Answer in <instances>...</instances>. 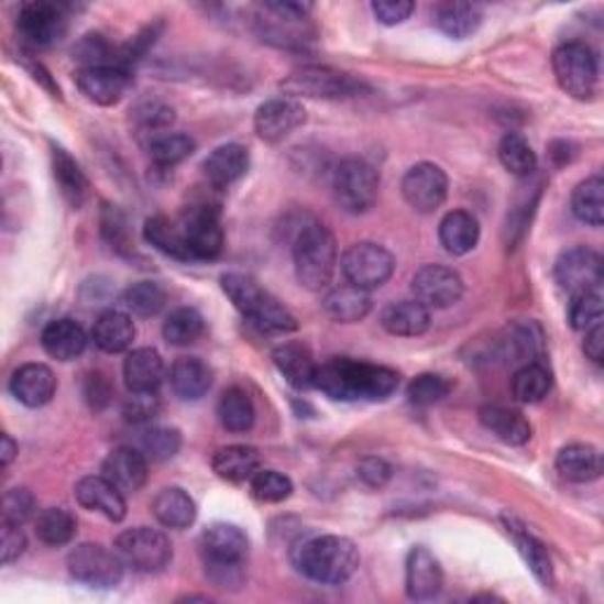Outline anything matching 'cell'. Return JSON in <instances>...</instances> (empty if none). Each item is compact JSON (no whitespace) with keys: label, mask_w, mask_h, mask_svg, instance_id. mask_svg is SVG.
<instances>
[{"label":"cell","mask_w":604,"mask_h":604,"mask_svg":"<svg viewBox=\"0 0 604 604\" xmlns=\"http://www.w3.org/2000/svg\"><path fill=\"white\" fill-rule=\"evenodd\" d=\"M317 389L336 402H385L399 387L395 369L336 356L319 366Z\"/></svg>","instance_id":"obj_1"},{"label":"cell","mask_w":604,"mask_h":604,"mask_svg":"<svg viewBox=\"0 0 604 604\" xmlns=\"http://www.w3.org/2000/svg\"><path fill=\"white\" fill-rule=\"evenodd\" d=\"M293 562L309 581L340 585L350 581L359 569V548L345 536H315L296 548Z\"/></svg>","instance_id":"obj_2"},{"label":"cell","mask_w":604,"mask_h":604,"mask_svg":"<svg viewBox=\"0 0 604 604\" xmlns=\"http://www.w3.org/2000/svg\"><path fill=\"white\" fill-rule=\"evenodd\" d=\"M220 284L224 296L234 303V307L255 329L279 336L298 331V319L293 317L290 309L282 300H276L270 290L260 286L253 276L230 272L222 274Z\"/></svg>","instance_id":"obj_3"},{"label":"cell","mask_w":604,"mask_h":604,"mask_svg":"<svg viewBox=\"0 0 604 604\" xmlns=\"http://www.w3.org/2000/svg\"><path fill=\"white\" fill-rule=\"evenodd\" d=\"M293 263L303 288H329L338 265V246L333 232L319 220H307L293 237Z\"/></svg>","instance_id":"obj_4"},{"label":"cell","mask_w":604,"mask_h":604,"mask_svg":"<svg viewBox=\"0 0 604 604\" xmlns=\"http://www.w3.org/2000/svg\"><path fill=\"white\" fill-rule=\"evenodd\" d=\"M206 574L218 587H239L246 579L243 562L249 558V536L237 525L216 521L201 534Z\"/></svg>","instance_id":"obj_5"},{"label":"cell","mask_w":604,"mask_h":604,"mask_svg":"<svg viewBox=\"0 0 604 604\" xmlns=\"http://www.w3.org/2000/svg\"><path fill=\"white\" fill-rule=\"evenodd\" d=\"M552 72L558 78L560 88L576 97V100H591L597 90L600 80V62L591 45L581 41L562 43L552 53Z\"/></svg>","instance_id":"obj_6"},{"label":"cell","mask_w":604,"mask_h":604,"mask_svg":"<svg viewBox=\"0 0 604 604\" xmlns=\"http://www.w3.org/2000/svg\"><path fill=\"white\" fill-rule=\"evenodd\" d=\"M191 260H216L224 246L220 204L201 199L189 204L177 218Z\"/></svg>","instance_id":"obj_7"},{"label":"cell","mask_w":604,"mask_h":604,"mask_svg":"<svg viewBox=\"0 0 604 604\" xmlns=\"http://www.w3.org/2000/svg\"><path fill=\"white\" fill-rule=\"evenodd\" d=\"M113 550L119 552L125 567L140 574H158L173 560L171 538L152 527L125 529L113 541Z\"/></svg>","instance_id":"obj_8"},{"label":"cell","mask_w":604,"mask_h":604,"mask_svg":"<svg viewBox=\"0 0 604 604\" xmlns=\"http://www.w3.org/2000/svg\"><path fill=\"white\" fill-rule=\"evenodd\" d=\"M333 194L342 210L352 216L366 213L378 199L381 177L369 161L364 158H345L333 168Z\"/></svg>","instance_id":"obj_9"},{"label":"cell","mask_w":604,"mask_h":604,"mask_svg":"<svg viewBox=\"0 0 604 604\" xmlns=\"http://www.w3.org/2000/svg\"><path fill=\"white\" fill-rule=\"evenodd\" d=\"M362 80L352 78L350 74L336 72L331 67H317V64H309V67H300L290 72L282 90L293 97H321V100H340V97H354L362 92Z\"/></svg>","instance_id":"obj_10"},{"label":"cell","mask_w":604,"mask_h":604,"mask_svg":"<svg viewBox=\"0 0 604 604\" xmlns=\"http://www.w3.org/2000/svg\"><path fill=\"white\" fill-rule=\"evenodd\" d=\"M263 18L257 20L260 34L265 41L279 45V47H303L312 41V31H307V14L312 12L309 3H265Z\"/></svg>","instance_id":"obj_11"},{"label":"cell","mask_w":604,"mask_h":604,"mask_svg":"<svg viewBox=\"0 0 604 604\" xmlns=\"http://www.w3.org/2000/svg\"><path fill=\"white\" fill-rule=\"evenodd\" d=\"M340 270L345 274L348 284L373 290L387 284L389 276L395 274V255L378 246V243L362 241L342 253Z\"/></svg>","instance_id":"obj_12"},{"label":"cell","mask_w":604,"mask_h":604,"mask_svg":"<svg viewBox=\"0 0 604 604\" xmlns=\"http://www.w3.org/2000/svg\"><path fill=\"white\" fill-rule=\"evenodd\" d=\"M69 574L90 587H113L123 579V560L100 543H80L69 552Z\"/></svg>","instance_id":"obj_13"},{"label":"cell","mask_w":604,"mask_h":604,"mask_svg":"<svg viewBox=\"0 0 604 604\" xmlns=\"http://www.w3.org/2000/svg\"><path fill=\"white\" fill-rule=\"evenodd\" d=\"M604 279V265L597 251L587 246L567 249L554 263V282L562 290L579 296V293L600 290Z\"/></svg>","instance_id":"obj_14"},{"label":"cell","mask_w":604,"mask_h":604,"mask_svg":"<svg viewBox=\"0 0 604 604\" xmlns=\"http://www.w3.org/2000/svg\"><path fill=\"white\" fill-rule=\"evenodd\" d=\"M402 194L416 213H435L447 201L449 177L435 163H416L414 168L406 171L402 179Z\"/></svg>","instance_id":"obj_15"},{"label":"cell","mask_w":604,"mask_h":604,"mask_svg":"<svg viewBox=\"0 0 604 604\" xmlns=\"http://www.w3.org/2000/svg\"><path fill=\"white\" fill-rule=\"evenodd\" d=\"M20 39L34 47H51L67 34V14L55 3H26L18 14Z\"/></svg>","instance_id":"obj_16"},{"label":"cell","mask_w":604,"mask_h":604,"mask_svg":"<svg viewBox=\"0 0 604 604\" xmlns=\"http://www.w3.org/2000/svg\"><path fill=\"white\" fill-rule=\"evenodd\" d=\"M414 296L428 309H447L463 298L461 274L444 265H426L414 274Z\"/></svg>","instance_id":"obj_17"},{"label":"cell","mask_w":604,"mask_h":604,"mask_svg":"<svg viewBox=\"0 0 604 604\" xmlns=\"http://www.w3.org/2000/svg\"><path fill=\"white\" fill-rule=\"evenodd\" d=\"M307 121L305 107L293 100V97H276V100H267L260 105L255 111V133L263 142L276 144L286 140L290 133H296L300 125Z\"/></svg>","instance_id":"obj_18"},{"label":"cell","mask_w":604,"mask_h":604,"mask_svg":"<svg viewBox=\"0 0 604 604\" xmlns=\"http://www.w3.org/2000/svg\"><path fill=\"white\" fill-rule=\"evenodd\" d=\"M444 587V571L435 554L416 546L406 558V595L418 602L435 600Z\"/></svg>","instance_id":"obj_19"},{"label":"cell","mask_w":604,"mask_h":604,"mask_svg":"<svg viewBox=\"0 0 604 604\" xmlns=\"http://www.w3.org/2000/svg\"><path fill=\"white\" fill-rule=\"evenodd\" d=\"M78 505H84L90 513H100L109 521H123L128 505L125 494L113 486L105 475H88L80 477L74 486Z\"/></svg>","instance_id":"obj_20"},{"label":"cell","mask_w":604,"mask_h":604,"mask_svg":"<svg viewBox=\"0 0 604 604\" xmlns=\"http://www.w3.org/2000/svg\"><path fill=\"white\" fill-rule=\"evenodd\" d=\"M10 392L20 404L29 409H41L51 404L57 392V378L51 366L45 364H24L12 373Z\"/></svg>","instance_id":"obj_21"},{"label":"cell","mask_w":604,"mask_h":604,"mask_svg":"<svg viewBox=\"0 0 604 604\" xmlns=\"http://www.w3.org/2000/svg\"><path fill=\"white\" fill-rule=\"evenodd\" d=\"M150 459L133 447H121L113 449L105 463H102V475L121 488L123 494H138L140 488L146 484V477H150Z\"/></svg>","instance_id":"obj_22"},{"label":"cell","mask_w":604,"mask_h":604,"mask_svg":"<svg viewBox=\"0 0 604 604\" xmlns=\"http://www.w3.org/2000/svg\"><path fill=\"white\" fill-rule=\"evenodd\" d=\"M78 90L84 92L90 102L100 107H113L121 102L130 86V72L121 67H95V69H80L76 74Z\"/></svg>","instance_id":"obj_23"},{"label":"cell","mask_w":604,"mask_h":604,"mask_svg":"<svg viewBox=\"0 0 604 604\" xmlns=\"http://www.w3.org/2000/svg\"><path fill=\"white\" fill-rule=\"evenodd\" d=\"M251 166L249 150L241 144H222L204 161V175L213 189H227L246 175Z\"/></svg>","instance_id":"obj_24"},{"label":"cell","mask_w":604,"mask_h":604,"mask_svg":"<svg viewBox=\"0 0 604 604\" xmlns=\"http://www.w3.org/2000/svg\"><path fill=\"white\" fill-rule=\"evenodd\" d=\"M274 366L279 371L286 383L296 389H309L317 385V373L319 364L315 362L312 352H309L305 345H298V342H286V345H279L272 354Z\"/></svg>","instance_id":"obj_25"},{"label":"cell","mask_w":604,"mask_h":604,"mask_svg":"<svg viewBox=\"0 0 604 604\" xmlns=\"http://www.w3.org/2000/svg\"><path fill=\"white\" fill-rule=\"evenodd\" d=\"M41 345L45 354H51L57 362H72V359L86 352L88 336L78 321L55 319L43 329Z\"/></svg>","instance_id":"obj_26"},{"label":"cell","mask_w":604,"mask_h":604,"mask_svg":"<svg viewBox=\"0 0 604 604\" xmlns=\"http://www.w3.org/2000/svg\"><path fill=\"white\" fill-rule=\"evenodd\" d=\"M123 378L130 392H156L166 378V366L154 348H140L125 356Z\"/></svg>","instance_id":"obj_27"},{"label":"cell","mask_w":604,"mask_h":604,"mask_svg":"<svg viewBox=\"0 0 604 604\" xmlns=\"http://www.w3.org/2000/svg\"><path fill=\"white\" fill-rule=\"evenodd\" d=\"M213 385V371L199 356H179L171 369V387L183 402H199Z\"/></svg>","instance_id":"obj_28"},{"label":"cell","mask_w":604,"mask_h":604,"mask_svg":"<svg viewBox=\"0 0 604 604\" xmlns=\"http://www.w3.org/2000/svg\"><path fill=\"white\" fill-rule=\"evenodd\" d=\"M90 336L95 340V345L102 352L119 354L133 345L138 331L128 312H121V309H107V312L95 319Z\"/></svg>","instance_id":"obj_29"},{"label":"cell","mask_w":604,"mask_h":604,"mask_svg":"<svg viewBox=\"0 0 604 604\" xmlns=\"http://www.w3.org/2000/svg\"><path fill=\"white\" fill-rule=\"evenodd\" d=\"M430 309L418 303V300H399V303H389L383 315H381V323L383 329L389 336L397 338H416L422 336L430 329Z\"/></svg>","instance_id":"obj_30"},{"label":"cell","mask_w":604,"mask_h":604,"mask_svg":"<svg viewBox=\"0 0 604 604\" xmlns=\"http://www.w3.org/2000/svg\"><path fill=\"white\" fill-rule=\"evenodd\" d=\"M501 359L508 364H531L543 352V333L536 323H515L505 329L501 342Z\"/></svg>","instance_id":"obj_31"},{"label":"cell","mask_w":604,"mask_h":604,"mask_svg":"<svg viewBox=\"0 0 604 604\" xmlns=\"http://www.w3.org/2000/svg\"><path fill=\"white\" fill-rule=\"evenodd\" d=\"M152 513L166 529H187L196 519L194 498L179 486H166L154 496Z\"/></svg>","instance_id":"obj_32"},{"label":"cell","mask_w":604,"mask_h":604,"mask_svg":"<svg viewBox=\"0 0 604 604\" xmlns=\"http://www.w3.org/2000/svg\"><path fill=\"white\" fill-rule=\"evenodd\" d=\"M260 451L246 444H232V447H222L216 451L213 465L216 475L224 482L241 484V482H251L255 472L260 470Z\"/></svg>","instance_id":"obj_33"},{"label":"cell","mask_w":604,"mask_h":604,"mask_svg":"<svg viewBox=\"0 0 604 604\" xmlns=\"http://www.w3.org/2000/svg\"><path fill=\"white\" fill-rule=\"evenodd\" d=\"M554 468L564 480L587 484L602 475V455L591 444H569L558 453Z\"/></svg>","instance_id":"obj_34"},{"label":"cell","mask_w":604,"mask_h":604,"mask_svg":"<svg viewBox=\"0 0 604 604\" xmlns=\"http://www.w3.org/2000/svg\"><path fill=\"white\" fill-rule=\"evenodd\" d=\"M439 241L451 255H468L480 243V222L468 210H451L439 222Z\"/></svg>","instance_id":"obj_35"},{"label":"cell","mask_w":604,"mask_h":604,"mask_svg":"<svg viewBox=\"0 0 604 604\" xmlns=\"http://www.w3.org/2000/svg\"><path fill=\"white\" fill-rule=\"evenodd\" d=\"M371 296L369 290L356 288L352 284L331 288L323 298V309L326 315L340 323H356L362 321L371 312Z\"/></svg>","instance_id":"obj_36"},{"label":"cell","mask_w":604,"mask_h":604,"mask_svg":"<svg viewBox=\"0 0 604 604\" xmlns=\"http://www.w3.org/2000/svg\"><path fill=\"white\" fill-rule=\"evenodd\" d=\"M480 420L488 432L496 435L505 444L521 447L531 439L529 420L519 411L505 409V406H484L480 411Z\"/></svg>","instance_id":"obj_37"},{"label":"cell","mask_w":604,"mask_h":604,"mask_svg":"<svg viewBox=\"0 0 604 604\" xmlns=\"http://www.w3.org/2000/svg\"><path fill=\"white\" fill-rule=\"evenodd\" d=\"M53 175L57 179V187L62 191L64 199H67L69 206L80 208L88 199V177L86 173L80 171L78 163L69 156L67 150H62V146L53 144Z\"/></svg>","instance_id":"obj_38"},{"label":"cell","mask_w":604,"mask_h":604,"mask_svg":"<svg viewBox=\"0 0 604 604\" xmlns=\"http://www.w3.org/2000/svg\"><path fill=\"white\" fill-rule=\"evenodd\" d=\"M505 527H508L510 538L515 541L521 558H525L529 569L534 571V576L543 585H552V562H550V554H548L546 546L538 541V538L529 529L517 525L515 519L505 517Z\"/></svg>","instance_id":"obj_39"},{"label":"cell","mask_w":604,"mask_h":604,"mask_svg":"<svg viewBox=\"0 0 604 604\" xmlns=\"http://www.w3.org/2000/svg\"><path fill=\"white\" fill-rule=\"evenodd\" d=\"M144 239L146 243H152L156 251L163 255L175 257V260H191L187 243L183 237V230H179V222L171 220L166 216H154L144 222Z\"/></svg>","instance_id":"obj_40"},{"label":"cell","mask_w":604,"mask_h":604,"mask_svg":"<svg viewBox=\"0 0 604 604\" xmlns=\"http://www.w3.org/2000/svg\"><path fill=\"white\" fill-rule=\"evenodd\" d=\"M218 418L224 430L230 432H249L255 422V406L246 389L230 387L222 392L218 404Z\"/></svg>","instance_id":"obj_41"},{"label":"cell","mask_w":604,"mask_h":604,"mask_svg":"<svg viewBox=\"0 0 604 604\" xmlns=\"http://www.w3.org/2000/svg\"><path fill=\"white\" fill-rule=\"evenodd\" d=\"M482 24V8L472 3H444L437 10V26L449 39L463 41L475 34Z\"/></svg>","instance_id":"obj_42"},{"label":"cell","mask_w":604,"mask_h":604,"mask_svg":"<svg viewBox=\"0 0 604 604\" xmlns=\"http://www.w3.org/2000/svg\"><path fill=\"white\" fill-rule=\"evenodd\" d=\"M571 213L587 227H602L604 222V179L593 175L571 194Z\"/></svg>","instance_id":"obj_43"},{"label":"cell","mask_w":604,"mask_h":604,"mask_svg":"<svg viewBox=\"0 0 604 604\" xmlns=\"http://www.w3.org/2000/svg\"><path fill=\"white\" fill-rule=\"evenodd\" d=\"M206 331L204 317L196 312L194 307H177L163 321V338H166L175 348L194 345Z\"/></svg>","instance_id":"obj_44"},{"label":"cell","mask_w":604,"mask_h":604,"mask_svg":"<svg viewBox=\"0 0 604 604\" xmlns=\"http://www.w3.org/2000/svg\"><path fill=\"white\" fill-rule=\"evenodd\" d=\"M76 517L67 508H45L36 515V536L45 546H67L76 536Z\"/></svg>","instance_id":"obj_45"},{"label":"cell","mask_w":604,"mask_h":604,"mask_svg":"<svg viewBox=\"0 0 604 604\" xmlns=\"http://www.w3.org/2000/svg\"><path fill=\"white\" fill-rule=\"evenodd\" d=\"M552 387V375L541 362L519 366L513 378V395L521 404H538Z\"/></svg>","instance_id":"obj_46"},{"label":"cell","mask_w":604,"mask_h":604,"mask_svg":"<svg viewBox=\"0 0 604 604\" xmlns=\"http://www.w3.org/2000/svg\"><path fill=\"white\" fill-rule=\"evenodd\" d=\"M498 158L503 163V168L513 173L515 177H529L538 166V158L531 150V144L517 133H508L501 140Z\"/></svg>","instance_id":"obj_47"},{"label":"cell","mask_w":604,"mask_h":604,"mask_svg":"<svg viewBox=\"0 0 604 604\" xmlns=\"http://www.w3.org/2000/svg\"><path fill=\"white\" fill-rule=\"evenodd\" d=\"M123 307L135 317H156L166 307V290L156 282H138L123 293Z\"/></svg>","instance_id":"obj_48"},{"label":"cell","mask_w":604,"mask_h":604,"mask_svg":"<svg viewBox=\"0 0 604 604\" xmlns=\"http://www.w3.org/2000/svg\"><path fill=\"white\" fill-rule=\"evenodd\" d=\"M72 55L80 64V69L119 67V51L100 34H88L80 39L74 45Z\"/></svg>","instance_id":"obj_49"},{"label":"cell","mask_w":604,"mask_h":604,"mask_svg":"<svg viewBox=\"0 0 604 604\" xmlns=\"http://www.w3.org/2000/svg\"><path fill=\"white\" fill-rule=\"evenodd\" d=\"M196 152V140L185 133H171V135H156L150 142L152 161L161 168H173L177 163H183Z\"/></svg>","instance_id":"obj_50"},{"label":"cell","mask_w":604,"mask_h":604,"mask_svg":"<svg viewBox=\"0 0 604 604\" xmlns=\"http://www.w3.org/2000/svg\"><path fill=\"white\" fill-rule=\"evenodd\" d=\"M183 447V437L175 428H146L140 435V451L152 461H168Z\"/></svg>","instance_id":"obj_51"},{"label":"cell","mask_w":604,"mask_h":604,"mask_svg":"<svg viewBox=\"0 0 604 604\" xmlns=\"http://www.w3.org/2000/svg\"><path fill=\"white\" fill-rule=\"evenodd\" d=\"M251 492L260 503H284L293 494V482L279 470L260 468L251 480Z\"/></svg>","instance_id":"obj_52"},{"label":"cell","mask_w":604,"mask_h":604,"mask_svg":"<svg viewBox=\"0 0 604 604\" xmlns=\"http://www.w3.org/2000/svg\"><path fill=\"white\" fill-rule=\"evenodd\" d=\"M602 293L600 290H587L579 293V296H571L569 305V321L576 331H591L593 326L602 323Z\"/></svg>","instance_id":"obj_53"},{"label":"cell","mask_w":604,"mask_h":604,"mask_svg":"<svg viewBox=\"0 0 604 604\" xmlns=\"http://www.w3.org/2000/svg\"><path fill=\"white\" fill-rule=\"evenodd\" d=\"M451 392V383L439 373H420L411 381L406 395H409V402L416 406H432L437 402H442Z\"/></svg>","instance_id":"obj_54"},{"label":"cell","mask_w":604,"mask_h":604,"mask_svg":"<svg viewBox=\"0 0 604 604\" xmlns=\"http://www.w3.org/2000/svg\"><path fill=\"white\" fill-rule=\"evenodd\" d=\"M100 224H102L105 239L111 243V249H117L119 253H128L130 249H133V237H130V224H128V218H125V213H123V210L119 206L105 204Z\"/></svg>","instance_id":"obj_55"},{"label":"cell","mask_w":604,"mask_h":604,"mask_svg":"<svg viewBox=\"0 0 604 604\" xmlns=\"http://www.w3.org/2000/svg\"><path fill=\"white\" fill-rule=\"evenodd\" d=\"M133 121L142 133H156V130L168 128L175 121V111L161 100H142L133 109Z\"/></svg>","instance_id":"obj_56"},{"label":"cell","mask_w":604,"mask_h":604,"mask_svg":"<svg viewBox=\"0 0 604 604\" xmlns=\"http://www.w3.org/2000/svg\"><path fill=\"white\" fill-rule=\"evenodd\" d=\"M36 513V498L29 488H10L3 496V525L22 527L24 521H29Z\"/></svg>","instance_id":"obj_57"},{"label":"cell","mask_w":604,"mask_h":604,"mask_svg":"<svg viewBox=\"0 0 604 604\" xmlns=\"http://www.w3.org/2000/svg\"><path fill=\"white\" fill-rule=\"evenodd\" d=\"M161 409V402L156 392H130V397L123 406V416L130 422H150L156 418Z\"/></svg>","instance_id":"obj_58"},{"label":"cell","mask_w":604,"mask_h":604,"mask_svg":"<svg viewBox=\"0 0 604 604\" xmlns=\"http://www.w3.org/2000/svg\"><path fill=\"white\" fill-rule=\"evenodd\" d=\"M375 20L385 26H395L402 24L411 18V12L416 10V6L411 0H375L371 6Z\"/></svg>","instance_id":"obj_59"},{"label":"cell","mask_w":604,"mask_h":604,"mask_svg":"<svg viewBox=\"0 0 604 604\" xmlns=\"http://www.w3.org/2000/svg\"><path fill=\"white\" fill-rule=\"evenodd\" d=\"M356 477L371 488H383L392 480V465L383 459H375V455H371V459L359 461Z\"/></svg>","instance_id":"obj_60"},{"label":"cell","mask_w":604,"mask_h":604,"mask_svg":"<svg viewBox=\"0 0 604 604\" xmlns=\"http://www.w3.org/2000/svg\"><path fill=\"white\" fill-rule=\"evenodd\" d=\"M0 552H3V564H12L20 560L26 550V536L20 527L3 525V538H0Z\"/></svg>","instance_id":"obj_61"},{"label":"cell","mask_w":604,"mask_h":604,"mask_svg":"<svg viewBox=\"0 0 604 604\" xmlns=\"http://www.w3.org/2000/svg\"><path fill=\"white\" fill-rule=\"evenodd\" d=\"M583 352H585L587 359H591L593 364H602V356H604V329H602V323L593 326L591 331H585Z\"/></svg>","instance_id":"obj_62"},{"label":"cell","mask_w":604,"mask_h":604,"mask_svg":"<svg viewBox=\"0 0 604 604\" xmlns=\"http://www.w3.org/2000/svg\"><path fill=\"white\" fill-rule=\"evenodd\" d=\"M88 399L92 402V406H97V409H102V406L109 402L111 397V387L107 383V378L102 373H92L88 378V389H86Z\"/></svg>","instance_id":"obj_63"},{"label":"cell","mask_w":604,"mask_h":604,"mask_svg":"<svg viewBox=\"0 0 604 604\" xmlns=\"http://www.w3.org/2000/svg\"><path fill=\"white\" fill-rule=\"evenodd\" d=\"M18 444H14V439L10 435H3V449H0V465L8 468L12 461H14V455H18Z\"/></svg>","instance_id":"obj_64"}]
</instances>
